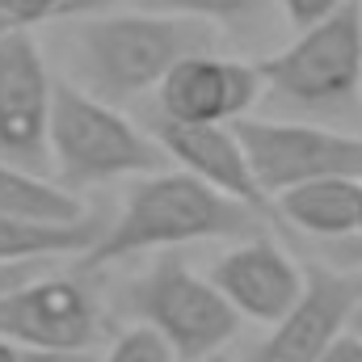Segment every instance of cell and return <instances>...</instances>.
<instances>
[{
  "instance_id": "cell-20",
  "label": "cell",
  "mask_w": 362,
  "mask_h": 362,
  "mask_svg": "<svg viewBox=\"0 0 362 362\" xmlns=\"http://www.w3.org/2000/svg\"><path fill=\"white\" fill-rule=\"evenodd\" d=\"M25 362H97L93 350H25Z\"/></svg>"
},
{
  "instance_id": "cell-23",
  "label": "cell",
  "mask_w": 362,
  "mask_h": 362,
  "mask_svg": "<svg viewBox=\"0 0 362 362\" xmlns=\"http://www.w3.org/2000/svg\"><path fill=\"white\" fill-rule=\"evenodd\" d=\"M350 329H354V333H358V337H362V303H358V308H354V320H350Z\"/></svg>"
},
{
  "instance_id": "cell-13",
  "label": "cell",
  "mask_w": 362,
  "mask_h": 362,
  "mask_svg": "<svg viewBox=\"0 0 362 362\" xmlns=\"http://www.w3.org/2000/svg\"><path fill=\"white\" fill-rule=\"evenodd\" d=\"M278 215L316 240H346L358 236L362 215V177H320L295 185L274 198Z\"/></svg>"
},
{
  "instance_id": "cell-15",
  "label": "cell",
  "mask_w": 362,
  "mask_h": 362,
  "mask_svg": "<svg viewBox=\"0 0 362 362\" xmlns=\"http://www.w3.org/2000/svg\"><path fill=\"white\" fill-rule=\"evenodd\" d=\"M97 362H181V358L160 329L135 320L131 329H122V333L110 341L105 354H97Z\"/></svg>"
},
{
  "instance_id": "cell-11",
  "label": "cell",
  "mask_w": 362,
  "mask_h": 362,
  "mask_svg": "<svg viewBox=\"0 0 362 362\" xmlns=\"http://www.w3.org/2000/svg\"><path fill=\"white\" fill-rule=\"evenodd\" d=\"M211 278L232 299V308L253 325H278L308 286V270H299V262L262 232L240 236L211 266Z\"/></svg>"
},
{
  "instance_id": "cell-7",
  "label": "cell",
  "mask_w": 362,
  "mask_h": 362,
  "mask_svg": "<svg viewBox=\"0 0 362 362\" xmlns=\"http://www.w3.org/2000/svg\"><path fill=\"white\" fill-rule=\"evenodd\" d=\"M55 89L59 81L34 30L8 25L0 34V156L30 173H51Z\"/></svg>"
},
{
  "instance_id": "cell-25",
  "label": "cell",
  "mask_w": 362,
  "mask_h": 362,
  "mask_svg": "<svg viewBox=\"0 0 362 362\" xmlns=\"http://www.w3.org/2000/svg\"><path fill=\"white\" fill-rule=\"evenodd\" d=\"M358 236H362V215H358Z\"/></svg>"
},
{
  "instance_id": "cell-18",
  "label": "cell",
  "mask_w": 362,
  "mask_h": 362,
  "mask_svg": "<svg viewBox=\"0 0 362 362\" xmlns=\"http://www.w3.org/2000/svg\"><path fill=\"white\" fill-rule=\"evenodd\" d=\"M320 362H362V337L354 329H346L329 350H325V358Z\"/></svg>"
},
{
  "instance_id": "cell-3",
  "label": "cell",
  "mask_w": 362,
  "mask_h": 362,
  "mask_svg": "<svg viewBox=\"0 0 362 362\" xmlns=\"http://www.w3.org/2000/svg\"><path fill=\"white\" fill-rule=\"evenodd\" d=\"M169 169V152L156 131L135 127L114 101L59 81L51 110V177L68 189L105 181L148 177Z\"/></svg>"
},
{
  "instance_id": "cell-4",
  "label": "cell",
  "mask_w": 362,
  "mask_h": 362,
  "mask_svg": "<svg viewBox=\"0 0 362 362\" xmlns=\"http://www.w3.org/2000/svg\"><path fill=\"white\" fill-rule=\"evenodd\" d=\"M270 97L295 110H341L362 93V0H346L325 21L295 30V38L262 59Z\"/></svg>"
},
{
  "instance_id": "cell-22",
  "label": "cell",
  "mask_w": 362,
  "mask_h": 362,
  "mask_svg": "<svg viewBox=\"0 0 362 362\" xmlns=\"http://www.w3.org/2000/svg\"><path fill=\"white\" fill-rule=\"evenodd\" d=\"M194 362H236L228 350H215V354H206V358H194Z\"/></svg>"
},
{
  "instance_id": "cell-2",
  "label": "cell",
  "mask_w": 362,
  "mask_h": 362,
  "mask_svg": "<svg viewBox=\"0 0 362 362\" xmlns=\"http://www.w3.org/2000/svg\"><path fill=\"white\" fill-rule=\"evenodd\" d=\"M257 232V206L228 198L185 169H156L122 198V211L105 223L89 253H81L85 270H105L127 257L169 253L202 240H240Z\"/></svg>"
},
{
  "instance_id": "cell-9",
  "label": "cell",
  "mask_w": 362,
  "mask_h": 362,
  "mask_svg": "<svg viewBox=\"0 0 362 362\" xmlns=\"http://www.w3.org/2000/svg\"><path fill=\"white\" fill-rule=\"evenodd\" d=\"M362 303V270H308L299 303L270 325L253 346L249 362H320L325 350L350 329L354 308Z\"/></svg>"
},
{
  "instance_id": "cell-24",
  "label": "cell",
  "mask_w": 362,
  "mask_h": 362,
  "mask_svg": "<svg viewBox=\"0 0 362 362\" xmlns=\"http://www.w3.org/2000/svg\"><path fill=\"white\" fill-rule=\"evenodd\" d=\"M4 30H8V21H4V13H0V34H4Z\"/></svg>"
},
{
  "instance_id": "cell-14",
  "label": "cell",
  "mask_w": 362,
  "mask_h": 362,
  "mask_svg": "<svg viewBox=\"0 0 362 362\" xmlns=\"http://www.w3.org/2000/svg\"><path fill=\"white\" fill-rule=\"evenodd\" d=\"M139 8H156V13H181V17H198L211 25H253L270 13L278 0H131Z\"/></svg>"
},
{
  "instance_id": "cell-19",
  "label": "cell",
  "mask_w": 362,
  "mask_h": 362,
  "mask_svg": "<svg viewBox=\"0 0 362 362\" xmlns=\"http://www.w3.org/2000/svg\"><path fill=\"white\" fill-rule=\"evenodd\" d=\"M47 270V262H13V266H0V295L8 291V286H17V282H25V278H34V274Z\"/></svg>"
},
{
  "instance_id": "cell-8",
  "label": "cell",
  "mask_w": 362,
  "mask_h": 362,
  "mask_svg": "<svg viewBox=\"0 0 362 362\" xmlns=\"http://www.w3.org/2000/svg\"><path fill=\"white\" fill-rule=\"evenodd\" d=\"M97 333V299L76 278L42 270L0 295V337L21 350H93Z\"/></svg>"
},
{
  "instance_id": "cell-16",
  "label": "cell",
  "mask_w": 362,
  "mask_h": 362,
  "mask_svg": "<svg viewBox=\"0 0 362 362\" xmlns=\"http://www.w3.org/2000/svg\"><path fill=\"white\" fill-rule=\"evenodd\" d=\"M346 0H278V13L286 17L291 30H308L316 21H325L329 13H337Z\"/></svg>"
},
{
  "instance_id": "cell-6",
  "label": "cell",
  "mask_w": 362,
  "mask_h": 362,
  "mask_svg": "<svg viewBox=\"0 0 362 362\" xmlns=\"http://www.w3.org/2000/svg\"><path fill=\"white\" fill-rule=\"evenodd\" d=\"M249 165L266 198L320 177H362V135L312 122V118H236Z\"/></svg>"
},
{
  "instance_id": "cell-5",
  "label": "cell",
  "mask_w": 362,
  "mask_h": 362,
  "mask_svg": "<svg viewBox=\"0 0 362 362\" xmlns=\"http://www.w3.org/2000/svg\"><path fill=\"white\" fill-rule=\"evenodd\" d=\"M127 308L135 320L160 329L181 362L228 350V341L236 337V329L245 320L232 308V299L215 286L211 274L202 278L173 253H160L127 286Z\"/></svg>"
},
{
  "instance_id": "cell-12",
  "label": "cell",
  "mask_w": 362,
  "mask_h": 362,
  "mask_svg": "<svg viewBox=\"0 0 362 362\" xmlns=\"http://www.w3.org/2000/svg\"><path fill=\"white\" fill-rule=\"evenodd\" d=\"M156 139L165 144L169 160L202 177L206 185L223 189L228 198L236 202H249V206H266V189L249 165V152H245V139L236 131V122H177V118H156L152 122Z\"/></svg>"
},
{
  "instance_id": "cell-21",
  "label": "cell",
  "mask_w": 362,
  "mask_h": 362,
  "mask_svg": "<svg viewBox=\"0 0 362 362\" xmlns=\"http://www.w3.org/2000/svg\"><path fill=\"white\" fill-rule=\"evenodd\" d=\"M0 362H25V350L8 337H0Z\"/></svg>"
},
{
  "instance_id": "cell-17",
  "label": "cell",
  "mask_w": 362,
  "mask_h": 362,
  "mask_svg": "<svg viewBox=\"0 0 362 362\" xmlns=\"http://www.w3.org/2000/svg\"><path fill=\"white\" fill-rule=\"evenodd\" d=\"M64 4H68V0H0V13H4L8 25H30V30H34L38 21L55 17Z\"/></svg>"
},
{
  "instance_id": "cell-10",
  "label": "cell",
  "mask_w": 362,
  "mask_h": 362,
  "mask_svg": "<svg viewBox=\"0 0 362 362\" xmlns=\"http://www.w3.org/2000/svg\"><path fill=\"white\" fill-rule=\"evenodd\" d=\"M266 93L270 89H266L262 64L198 51V55H185L160 81L156 101H160V114L177 122H236L253 114Z\"/></svg>"
},
{
  "instance_id": "cell-1",
  "label": "cell",
  "mask_w": 362,
  "mask_h": 362,
  "mask_svg": "<svg viewBox=\"0 0 362 362\" xmlns=\"http://www.w3.org/2000/svg\"><path fill=\"white\" fill-rule=\"evenodd\" d=\"M68 81L114 105L156 93L185 55L215 51V25L181 13L127 8L68 21L59 30Z\"/></svg>"
}]
</instances>
